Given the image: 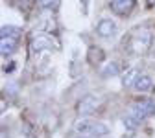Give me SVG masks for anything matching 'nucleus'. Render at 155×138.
Returning <instances> with one entry per match:
<instances>
[{"mask_svg": "<svg viewBox=\"0 0 155 138\" xmlns=\"http://www.w3.org/2000/svg\"><path fill=\"white\" fill-rule=\"evenodd\" d=\"M74 131L80 133V134H85V136H92V138H98V136H105L109 134V127L102 122H94V120H78L74 124Z\"/></svg>", "mask_w": 155, "mask_h": 138, "instance_id": "obj_1", "label": "nucleus"}, {"mask_svg": "<svg viewBox=\"0 0 155 138\" xmlns=\"http://www.w3.org/2000/svg\"><path fill=\"white\" fill-rule=\"evenodd\" d=\"M151 41H153L151 31H148V30H140V31L129 41V52L135 53V55H142V53H146V52L150 50Z\"/></svg>", "mask_w": 155, "mask_h": 138, "instance_id": "obj_2", "label": "nucleus"}, {"mask_svg": "<svg viewBox=\"0 0 155 138\" xmlns=\"http://www.w3.org/2000/svg\"><path fill=\"white\" fill-rule=\"evenodd\" d=\"M100 107V100L94 96H87L83 100L78 103V114L80 116H91L96 112V109Z\"/></svg>", "mask_w": 155, "mask_h": 138, "instance_id": "obj_3", "label": "nucleus"}, {"mask_svg": "<svg viewBox=\"0 0 155 138\" xmlns=\"http://www.w3.org/2000/svg\"><path fill=\"white\" fill-rule=\"evenodd\" d=\"M31 52L39 53V52H45V50H52L54 48V39L50 35H37L31 39Z\"/></svg>", "mask_w": 155, "mask_h": 138, "instance_id": "obj_4", "label": "nucleus"}, {"mask_svg": "<svg viewBox=\"0 0 155 138\" xmlns=\"http://www.w3.org/2000/svg\"><path fill=\"white\" fill-rule=\"evenodd\" d=\"M144 120V116L135 109V107H131L129 109V112L124 116V125H126V129L127 131H135L139 125H140V122Z\"/></svg>", "mask_w": 155, "mask_h": 138, "instance_id": "obj_5", "label": "nucleus"}, {"mask_svg": "<svg viewBox=\"0 0 155 138\" xmlns=\"http://www.w3.org/2000/svg\"><path fill=\"white\" fill-rule=\"evenodd\" d=\"M135 8V0H111V9L116 15H129Z\"/></svg>", "mask_w": 155, "mask_h": 138, "instance_id": "obj_6", "label": "nucleus"}, {"mask_svg": "<svg viewBox=\"0 0 155 138\" xmlns=\"http://www.w3.org/2000/svg\"><path fill=\"white\" fill-rule=\"evenodd\" d=\"M116 24L114 21H111V18H102V21L98 22V26H96V31H98V35L102 37H113L116 33Z\"/></svg>", "mask_w": 155, "mask_h": 138, "instance_id": "obj_7", "label": "nucleus"}, {"mask_svg": "<svg viewBox=\"0 0 155 138\" xmlns=\"http://www.w3.org/2000/svg\"><path fill=\"white\" fill-rule=\"evenodd\" d=\"M18 46V39L15 37H2V41H0V53H2L4 57L11 55Z\"/></svg>", "mask_w": 155, "mask_h": 138, "instance_id": "obj_8", "label": "nucleus"}, {"mask_svg": "<svg viewBox=\"0 0 155 138\" xmlns=\"http://www.w3.org/2000/svg\"><path fill=\"white\" fill-rule=\"evenodd\" d=\"M133 107L137 109L144 118L155 116V101H153V100H142V101H139V103H135Z\"/></svg>", "mask_w": 155, "mask_h": 138, "instance_id": "obj_9", "label": "nucleus"}, {"mask_svg": "<svg viewBox=\"0 0 155 138\" xmlns=\"http://www.w3.org/2000/svg\"><path fill=\"white\" fill-rule=\"evenodd\" d=\"M151 77H148V75H139L137 77V81H135V90H139V92H148L150 88H151Z\"/></svg>", "mask_w": 155, "mask_h": 138, "instance_id": "obj_10", "label": "nucleus"}, {"mask_svg": "<svg viewBox=\"0 0 155 138\" xmlns=\"http://www.w3.org/2000/svg\"><path fill=\"white\" fill-rule=\"evenodd\" d=\"M89 61H91V65H100L104 61V52H102V48L91 46L89 48Z\"/></svg>", "mask_w": 155, "mask_h": 138, "instance_id": "obj_11", "label": "nucleus"}, {"mask_svg": "<svg viewBox=\"0 0 155 138\" xmlns=\"http://www.w3.org/2000/svg\"><path fill=\"white\" fill-rule=\"evenodd\" d=\"M0 35H2V37H15V39H21L22 31H21V28H17V26L6 24V26L0 28Z\"/></svg>", "mask_w": 155, "mask_h": 138, "instance_id": "obj_12", "label": "nucleus"}, {"mask_svg": "<svg viewBox=\"0 0 155 138\" xmlns=\"http://www.w3.org/2000/svg\"><path fill=\"white\" fill-rule=\"evenodd\" d=\"M139 75H140V74L135 70V68H129V70H127V74L124 75V87H133Z\"/></svg>", "mask_w": 155, "mask_h": 138, "instance_id": "obj_13", "label": "nucleus"}, {"mask_svg": "<svg viewBox=\"0 0 155 138\" xmlns=\"http://www.w3.org/2000/svg\"><path fill=\"white\" fill-rule=\"evenodd\" d=\"M118 72H120V65L116 63V61H113V63H109V65H105V68H104V75L105 77H113V75H118Z\"/></svg>", "mask_w": 155, "mask_h": 138, "instance_id": "obj_14", "label": "nucleus"}, {"mask_svg": "<svg viewBox=\"0 0 155 138\" xmlns=\"http://www.w3.org/2000/svg\"><path fill=\"white\" fill-rule=\"evenodd\" d=\"M39 4H41V8H45V9L52 11V9L57 6V0H39Z\"/></svg>", "mask_w": 155, "mask_h": 138, "instance_id": "obj_15", "label": "nucleus"}, {"mask_svg": "<svg viewBox=\"0 0 155 138\" xmlns=\"http://www.w3.org/2000/svg\"><path fill=\"white\" fill-rule=\"evenodd\" d=\"M17 6L26 11V9H30V6H31V0H17Z\"/></svg>", "mask_w": 155, "mask_h": 138, "instance_id": "obj_16", "label": "nucleus"}, {"mask_svg": "<svg viewBox=\"0 0 155 138\" xmlns=\"http://www.w3.org/2000/svg\"><path fill=\"white\" fill-rule=\"evenodd\" d=\"M81 4H83V13H87V6H89V0H81Z\"/></svg>", "mask_w": 155, "mask_h": 138, "instance_id": "obj_17", "label": "nucleus"}, {"mask_svg": "<svg viewBox=\"0 0 155 138\" xmlns=\"http://www.w3.org/2000/svg\"><path fill=\"white\" fill-rule=\"evenodd\" d=\"M148 6H155V0H148Z\"/></svg>", "mask_w": 155, "mask_h": 138, "instance_id": "obj_18", "label": "nucleus"}]
</instances>
